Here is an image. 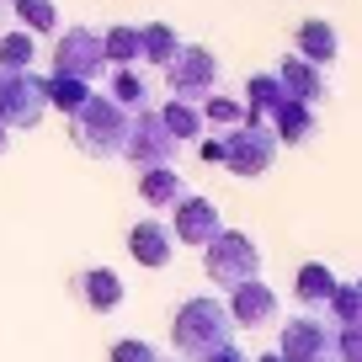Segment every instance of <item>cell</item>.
<instances>
[{
  "instance_id": "cell-1",
  "label": "cell",
  "mask_w": 362,
  "mask_h": 362,
  "mask_svg": "<svg viewBox=\"0 0 362 362\" xmlns=\"http://www.w3.org/2000/svg\"><path fill=\"white\" fill-rule=\"evenodd\" d=\"M229 309L224 304H214V298H192V304H181V315H176V346L187 351V357H214L218 346H229Z\"/></svg>"
},
{
  "instance_id": "cell-2",
  "label": "cell",
  "mask_w": 362,
  "mask_h": 362,
  "mask_svg": "<svg viewBox=\"0 0 362 362\" xmlns=\"http://www.w3.org/2000/svg\"><path fill=\"white\" fill-rule=\"evenodd\" d=\"M272 155H277V134H267L261 123H240L229 128L224 139V160L235 176H261V170L272 165Z\"/></svg>"
},
{
  "instance_id": "cell-3",
  "label": "cell",
  "mask_w": 362,
  "mask_h": 362,
  "mask_svg": "<svg viewBox=\"0 0 362 362\" xmlns=\"http://www.w3.org/2000/svg\"><path fill=\"white\" fill-rule=\"evenodd\" d=\"M256 245H250L245 235H218L214 240V250H208V277L214 283H224V288H245L250 277H256Z\"/></svg>"
},
{
  "instance_id": "cell-4",
  "label": "cell",
  "mask_w": 362,
  "mask_h": 362,
  "mask_svg": "<svg viewBox=\"0 0 362 362\" xmlns=\"http://www.w3.org/2000/svg\"><path fill=\"white\" fill-rule=\"evenodd\" d=\"M75 139L90 155L123 149V112H117L112 102H86V112H80V123H75Z\"/></svg>"
},
{
  "instance_id": "cell-5",
  "label": "cell",
  "mask_w": 362,
  "mask_h": 362,
  "mask_svg": "<svg viewBox=\"0 0 362 362\" xmlns=\"http://www.w3.org/2000/svg\"><path fill=\"white\" fill-rule=\"evenodd\" d=\"M48 102V86H33V75H0V123H37Z\"/></svg>"
},
{
  "instance_id": "cell-6",
  "label": "cell",
  "mask_w": 362,
  "mask_h": 362,
  "mask_svg": "<svg viewBox=\"0 0 362 362\" xmlns=\"http://www.w3.org/2000/svg\"><path fill=\"white\" fill-rule=\"evenodd\" d=\"M283 362H330V330L320 320H293L283 330Z\"/></svg>"
},
{
  "instance_id": "cell-7",
  "label": "cell",
  "mask_w": 362,
  "mask_h": 362,
  "mask_svg": "<svg viewBox=\"0 0 362 362\" xmlns=\"http://www.w3.org/2000/svg\"><path fill=\"white\" fill-rule=\"evenodd\" d=\"M170 86H176L181 102H187V96H203V90L214 86V54L181 43V54L170 59Z\"/></svg>"
},
{
  "instance_id": "cell-8",
  "label": "cell",
  "mask_w": 362,
  "mask_h": 362,
  "mask_svg": "<svg viewBox=\"0 0 362 362\" xmlns=\"http://www.w3.org/2000/svg\"><path fill=\"white\" fill-rule=\"evenodd\" d=\"M176 235L181 240H192V245H214L224 229H218V214H214V203L208 197H181V214H176Z\"/></svg>"
},
{
  "instance_id": "cell-9",
  "label": "cell",
  "mask_w": 362,
  "mask_h": 362,
  "mask_svg": "<svg viewBox=\"0 0 362 362\" xmlns=\"http://www.w3.org/2000/svg\"><path fill=\"white\" fill-rule=\"evenodd\" d=\"M272 315H277V298H272V288L245 283V288H235V293H229V320H235V325H267Z\"/></svg>"
},
{
  "instance_id": "cell-10",
  "label": "cell",
  "mask_w": 362,
  "mask_h": 362,
  "mask_svg": "<svg viewBox=\"0 0 362 362\" xmlns=\"http://www.w3.org/2000/svg\"><path fill=\"white\" fill-rule=\"evenodd\" d=\"M102 59H107V54H102V43H96L90 33H80V27H75V33L59 43V75H69V69H75V80H80V75H90V69L102 64Z\"/></svg>"
},
{
  "instance_id": "cell-11",
  "label": "cell",
  "mask_w": 362,
  "mask_h": 362,
  "mask_svg": "<svg viewBox=\"0 0 362 362\" xmlns=\"http://www.w3.org/2000/svg\"><path fill=\"white\" fill-rule=\"evenodd\" d=\"M170 144H176V139L165 134V123H160V117H144V123L134 128V139H128V155H134L139 165H160V160L170 155Z\"/></svg>"
},
{
  "instance_id": "cell-12",
  "label": "cell",
  "mask_w": 362,
  "mask_h": 362,
  "mask_svg": "<svg viewBox=\"0 0 362 362\" xmlns=\"http://www.w3.org/2000/svg\"><path fill=\"white\" fill-rule=\"evenodd\" d=\"M80 293H86V304L96 309V315H107V309H117L123 304V283H117V272H107V267H90V272H80Z\"/></svg>"
},
{
  "instance_id": "cell-13",
  "label": "cell",
  "mask_w": 362,
  "mask_h": 362,
  "mask_svg": "<svg viewBox=\"0 0 362 362\" xmlns=\"http://www.w3.org/2000/svg\"><path fill=\"white\" fill-rule=\"evenodd\" d=\"M128 245H134V256L144 261V267H165L170 261V229L160 224V218H144V224H134Z\"/></svg>"
},
{
  "instance_id": "cell-14",
  "label": "cell",
  "mask_w": 362,
  "mask_h": 362,
  "mask_svg": "<svg viewBox=\"0 0 362 362\" xmlns=\"http://www.w3.org/2000/svg\"><path fill=\"white\" fill-rule=\"evenodd\" d=\"M277 86L288 90V102H304V107L325 96V86H320V69H315V64H304V59H288L283 75H277Z\"/></svg>"
},
{
  "instance_id": "cell-15",
  "label": "cell",
  "mask_w": 362,
  "mask_h": 362,
  "mask_svg": "<svg viewBox=\"0 0 362 362\" xmlns=\"http://www.w3.org/2000/svg\"><path fill=\"white\" fill-rule=\"evenodd\" d=\"M298 54L315 59V64H330V59H336V27L330 22H304L298 27Z\"/></svg>"
},
{
  "instance_id": "cell-16",
  "label": "cell",
  "mask_w": 362,
  "mask_h": 362,
  "mask_svg": "<svg viewBox=\"0 0 362 362\" xmlns=\"http://www.w3.org/2000/svg\"><path fill=\"white\" fill-rule=\"evenodd\" d=\"M315 134V112H309L304 102H283L277 107V139H288V144H298V139Z\"/></svg>"
},
{
  "instance_id": "cell-17",
  "label": "cell",
  "mask_w": 362,
  "mask_h": 362,
  "mask_svg": "<svg viewBox=\"0 0 362 362\" xmlns=\"http://www.w3.org/2000/svg\"><path fill=\"white\" fill-rule=\"evenodd\" d=\"M298 298H304V304H330V298H336V277H330L325 267H304L298 272Z\"/></svg>"
},
{
  "instance_id": "cell-18",
  "label": "cell",
  "mask_w": 362,
  "mask_h": 362,
  "mask_svg": "<svg viewBox=\"0 0 362 362\" xmlns=\"http://www.w3.org/2000/svg\"><path fill=\"white\" fill-rule=\"evenodd\" d=\"M139 54H149V59H165V64H170V59H176L181 54V43H176V33H170V27H144V33H139Z\"/></svg>"
},
{
  "instance_id": "cell-19",
  "label": "cell",
  "mask_w": 362,
  "mask_h": 362,
  "mask_svg": "<svg viewBox=\"0 0 362 362\" xmlns=\"http://www.w3.org/2000/svg\"><path fill=\"white\" fill-rule=\"evenodd\" d=\"M139 192H144L149 203H170V197H181V181L170 176V170H144V181H139Z\"/></svg>"
},
{
  "instance_id": "cell-20",
  "label": "cell",
  "mask_w": 362,
  "mask_h": 362,
  "mask_svg": "<svg viewBox=\"0 0 362 362\" xmlns=\"http://www.w3.org/2000/svg\"><path fill=\"white\" fill-rule=\"evenodd\" d=\"M160 123H165V134H170V139H192L197 128H203V123H197V112H192V107H187V102H170Z\"/></svg>"
},
{
  "instance_id": "cell-21",
  "label": "cell",
  "mask_w": 362,
  "mask_h": 362,
  "mask_svg": "<svg viewBox=\"0 0 362 362\" xmlns=\"http://www.w3.org/2000/svg\"><path fill=\"white\" fill-rule=\"evenodd\" d=\"M22 64H33V37L11 33L0 43V75H11V69H22Z\"/></svg>"
},
{
  "instance_id": "cell-22",
  "label": "cell",
  "mask_w": 362,
  "mask_h": 362,
  "mask_svg": "<svg viewBox=\"0 0 362 362\" xmlns=\"http://www.w3.org/2000/svg\"><path fill=\"white\" fill-rule=\"evenodd\" d=\"M16 11H22V22H33L37 33H54V27H59L54 0H16Z\"/></svg>"
},
{
  "instance_id": "cell-23",
  "label": "cell",
  "mask_w": 362,
  "mask_h": 362,
  "mask_svg": "<svg viewBox=\"0 0 362 362\" xmlns=\"http://www.w3.org/2000/svg\"><path fill=\"white\" fill-rule=\"evenodd\" d=\"M102 54L107 59H139V33H134V27H112L107 43H102Z\"/></svg>"
},
{
  "instance_id": "cell-24",
  "label": "cell",
  "mask_w": 362,
  "mask_h": 362,
  "mask_svg": "<svg viewBox=\"0 0 362 362\" xmlns=\"http://www.w3.org/2000/svg\"><path fill=\"white\" fill-rule=\"evenodd\" d=\"M208 117H214V123H229V128H240L245 107H235V102H224V96H214V102H208Z\"/></svg>"
},
{
  "instance_id": "cell-25",
  "label": "cell",
  "mask_w": 362,
  "mask_h": 362,
  "mask_svg": "<svg viewBox=\"0 0 362 362\" xmlns=\"http://www.w3.org/2000/svg\"><path fill=\"white\" fill-rule=\"evenodd\" d=\"M112 362H155V351H149L144 341H117V346H112Z\"/></svg>"
},
{
  "instance_id": "cell-26",
  "label": "cell",
  "mask_w": 362,
  "mask_h": 362,
  "mask_svg": "<svg viewBox=\"0 0 362 362\" xmlns=\"http://www.w3.org/2000/svg\"><path fill=\"white\" fill-rule=\"evenodd\" d=\"M112 96H117V102H144V80H139V75H117Z\"/></svg>"
},
{
  "instance_id": "cell-27",
  "label": "cell",
  "mask_w": 362,
  "mask_h": 362,
  "mask_svg": "<svg viewBox=\"0 0 362 362\" xmlns=\"http://www.w3.org/2000/svg\"><path fill=\"white\" fill-rule=\"evenodd\" d=\"M208 362H245V351H240L235 341H229V346H218V351H214V357H208Z\"/></svg>"
},
{
  "instance_id": "cell-28",
  "label": "cell",
  "mask_w": 362,
  "mask_h": 362,
  "mask_svg": "<svg viewBox=\"0 0 362 362\" xmlns=\"http://www.w3.org/2000/svg\"><path fill=\"white\" fill-rule=\"evenodd\" d=\"M256 362H283V351H272V357H256Z\"/></svg>"
},
{
  "instance_id": "cell-29",
  "label": "cell",
  "mask_w": 362,
  "mask_h": 362,
  "mask_svg": "<svg viewBox=\"0 0 362 362\" xmlns=\"http://www.w3.org/2000/svg\"><path fill=\"white\" fill-rule=\"evenodd\" d=\"M0 149H6V123H0Z\"/></svg>"
}]
</instances>
